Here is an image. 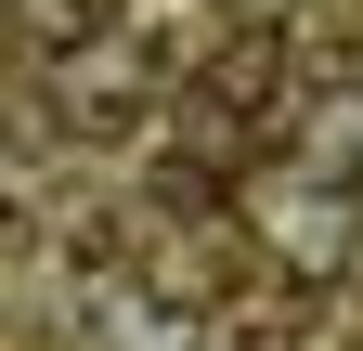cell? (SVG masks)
I'll return each instance as SVG.
<instances>
[{"label":"cell","instance_id":"cell-1","mask_svg":"<svg viewBox=\"0 0 363 351\" xmlns=\"http://www.w3.org/2000/svg\"><path fill=\"white\" fill-rule=\"evenodd\" d=\"M350 234H363V208H350V183H337V169H311V183H286V195H272V247H286L298 274H337V260H350Z\"/></svg>","mask_w":363,"mask_h":351},{"label":"cell","instance_id":"cell-2","mask_svg":"<svg viewBox=\"0 0 363 351\" xmlns=\"http://www.w3.org/2000/svg\"><path fill=\"white\" fill-rule=\"evenodd\" d=\"M65 130H78V144L143 130V65H130V53H104V39H91V53H65Z\"/></svg>","mask_w":363,"mask_h":351},{"label":"cell","instance_id":"cell-3","mask_svg":"<svg viewBox=\"0 0 363 351\" xmlns=\"http://www.w3.org/2000/svg\"><path fill=\"white\" fill-rule=\"evenodd\" d=\"M298 156H311V169H337V183H363V92H311Z\"/></svg>","mask_w":363,"mask_h":351},{"label":"cell","instance_id":"cell-4","mask_svg":"<svg viewBox=\"0 0 363 351\" xmlns=\"http://www.w3.org/2000/svg\"><path fill=\"white\" fill-rule=\"evenodd\" d=\"M298 0H220V26H286Z\"/></svg>","mask_w":363,"mask_h":351},{"label":"cell","instance_id":"cell-5","mask_svg":"<svg viewBox=\"0 0 363 351\" xmlns=\"http://www.w3.org/2000/svg\"><path fill=\"white\" fill-rule=\"evenodd\" d=\"M26 234H39V222H26V195H0V260H13Z\"/></svg>","mask_w":363,"mask_h":351}]
</instances>
